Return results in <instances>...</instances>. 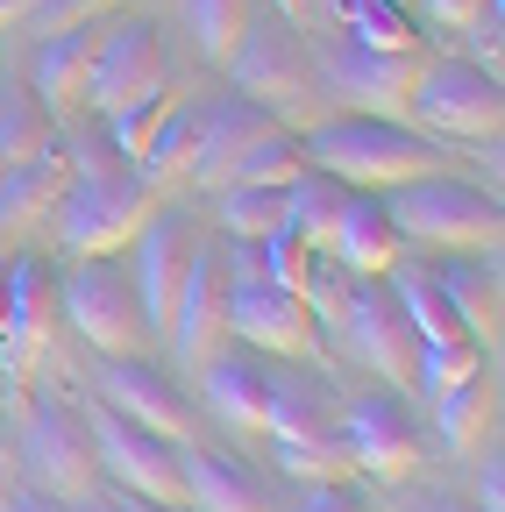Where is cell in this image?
Listing matches in <instances>:
<instances>
[{"label": "cell", "mask_w": 505, "mask_h": 512, "mask_svg": "<svg viewBox=\"0 0 505 512\" xmlns=\"http://www.w3.org/2000/svg\"><path fill=\"white\" fill-rule=\"evenodd\" d=\"M377 200H385L399 242H420V249H441V256H498V242H505L498 192H484L456 171H420L406 185H385Z\"/></svg>", "instance_id": "obj_1"}, {"label": "cell", "mask_w": 505, "mask_h": 512, "mask_svg": "<svg viewBox=\"0 0 505 512\" xmlns=\"http://www.w3.org/2000/svg\"><path fill=\"white\" fill-rule=\"evenodd\" d=\"M299 157L313 171H328L356 192H385V185H406L420 171H441V150L406 121H385V114H335V121H313Z\"/></svg>", "instance_id": "obj_2"}, {"label": "cell", "mask_w": 505, "mask_h": 512, "mask_svg": "<svg viewBox=\"0 0 505 512\" xmlns=\"http://www.w3.org/2000/svg\"><path fill=\"white\" fill-rule=\"evenodd\" d=\"M50 214L72 256H121L150 221V178L129 157H72V178Z\"/></svg>", "instance_id": "obj_3"}, {"label": "cell", "mask_w": 505, "mask_h": 512, "mask_svg": "<svg viewBox=\"0 0 505 512\" xmlns=\"http://www.w3.org/2000/svg\"><path fill=\"white\" fill-rule=\"evenodd\" d=\"M57 306H65L72 335L93 356H143V342H150V320L136 306L129 264H114V256H79V271L57 285Z\"/></svg>", "instance_id": "obj_4"}, {"label": "cell", "mask_w": 505, "mask_h": 512, "mask_svg": "<svg viewBox=\"0 0 505 512\" xmlns=\"http://www.w3.org/2000/svg\"><path fill=\"white\" fill-rule=\"evenodd\" d=\"M406 114L427 121V136H463V143H498L505 128V86L498 72L470 57H420V79Z\"/></svg>", "instance_id": "obj_5"}, {"label": "cell", "mask_w": 505, "mask_h": 512, "mask_svg": "<svg viewBox=\"0 0 505 512\" xmlns=\"http://www.w3.org/2000/svg\"><path fill=\"white\" fill-rule=\"evenodd\" d=\"M22 463H29V484L50 491V498H93L100 448H93L86 413L72 399H57V392H36L29 420H22Z\"/></svg>", "instance_id": "obj_6"}, {"label": "cell", "mask_w": 505, "mask_h": 512, "mask_svg": "<svg viewBox=\"0 0 505 512\" xmlns=\"http://www.w3.org/2000/svg\"><path fill=\"white\" fill-rule=\"evenodd\" d=\"M413 79H420V50H363L349 36H335L313 64V86H328L349 114H385V121L406 114Z\"/></svg>", "instance_id": "obj_7"}, {"label": "cell", "mask_w": 505, "mask_h": 512, "mask_svg": "<svg viewBox=\"0 0 505 512\" xmlns=\"http://www.w3.org/2000/svg\"><path fill=\"white\" fill-rule=\"evenodd\" d=\"M93 427V448H100V477H114L121 491L136 498H157V505H185V463H178V441L121 420L114 406H93L86 413Z\"/></svg>", "instance_id": "obj_8"}, {"label": "cell", "mask_w": 505, "mask_h": 512, "mask_svg": "<svg viewBox=\"0 0 505 512\" xmlns=\"http://www.w3.org/2000/svg\"><path fill=\"white\" fill-rule=\"evenodd\" d=\"M370 377H385V384H406L413 392V356H420V335H413V320L392 292V278H356L349 292V313H342V335H335Z\"/></svg>", "instance_id": "obj_9"}, {"label": "cell", "mask_w": 505, "mask_h": 512, "mask_svg": "<svg viewBox=\"0 0 505 512\" xmlns=\"http://www.w3.org/2000/svg\"><path fill=\"white\" fill-rule=\"evenodd\" d=\"M235 72V93H249L257 107H299L313 93V57H306V36L299 22H242L235 50L221 57Z\"/></svg>", "instance_id": "obj_10"}, {"label": "cell", "mask_w": 505, "mask_h": 512, "mask_svg": "<svg viewBox=\"0 0 505 512\" xmlns=\"http://www.w3.org/2000/svg\"><path fill=\"white\" fill-rule=\"evenodd\" d=\"M342 448H349V463L370 470L377 484H406L420 470V456H427V434L406 413V399L356 392V399H342Z\"/></svg>", "instance_id": "obj_11"}, {"label": "cell", "mask_w": 505, "mask_h": 512, "mask_svg": "<svg viewBox=\"0 0 505 512\" xmlns=\"http://www.w3.org/2000/svg\"><path fill=\"white\" fill-rule=\"evenodd\" d=\"M157 93H164V43H157V29L150 22H114L93 43V64H86L79 100H93L100 114H114V107L157 100Z\"/></svg>", "instance_id": "obj_12"}, {"label": "cell", "mask_w": 505, "mask_h": 512, "mask_svg": "<svg viewBox=\"0 0 505 512\" xmlns=\"http://www.w3.org/2000/svg\"><path fill=\"white\" fill-rule=\"evenodd\" d=\"M164 335H171V349H178L185 370H200L221 349V335H228V256L221 249L193 242V264H185V278H178Z\"/></svg>", "instance_id": "obj_13"}, {"label": "cell", "mask_w": 505, "mask_h": 512, "mask_svg": "<svg viewBox=\"0 0 505 512\" xmlns=\"http://www.w3.org/2000/svg\"><path fill=\"white\" fill-rule=\"evenodd\" d=\"M100 406H114L121 420H136V427H150V434H164V441H178V448L200 434V406L185 399L164 370H150L143 356H107V370H100Z\"/></svg>", "instance_id": "obj_14"}, {"label": "cell", "mask_w": 505, "mask_h": 512, "mask_svg": "<svg viewBox=\"0 0 505 512\" xmlns=\"http://www.w3.org/2000/svg\"><path fill=\"white\" fill-rule=\"evenodd\" d=\"M228 335L264 349V356H306L313 349V320H306V299L278 278H228Z\"/></svg>", "instance_id": "obj_15"}, {"label": "cell", "mask_w": 505, "mask_h": 512, "mask_svg": "<svg viewBox=\"0 0 505 512\" xmlns=\"http://www.w3.org/2000/svg\"><path fill=\"white\" fill-rule=\"evenodd\" d=\"M50 271L36 264V256H15L8 271H0V370H36L43 349H50Z\"/></svg>", "instance_id": "obj_16"}, {"label": "cell", "mask_w": 505, "mask_h": 512, "mask_svg": "<svg viewBox=\"0 0 505 512\" xmlns=\"http://www.w3.org/2000/svg\"><path fill=\"white\" fill-rule=\"evenodd\" d=\"M193 221L185 214H157V221H143L136 228V256H129V285H136V306H143V320H150V335L171 320V299H178V278H185V264H193Z\"/></svg>", "instance_id": "obj_17"}, {"label": "cell", "mask_w": 505, "mask_h": 512, "mask_svg": "<svg viewBox=\"0 0 505 512\" xmlns=\"http://www.w3.org/2000/svg\"><path fill=\"white\" fill-rule=\"evenodd\" d=\"M264 434L292 448L342 441V392L313 370H278L271 363V399H264Z\"/></svg>", "instance_id": "obj_18"}, {"label": "cell", "mask_w": 505, "mask_h": 512, "mask_svg": "<svg viewBox=\"0 0 505 512\" xmlns=\"http://www.w3.org/2000/svg\"><path fill=\"white\" fill-rule=\"evenodd\" d=\"M264 128H278L271 121V107H257L249 93H221V100H200V143H193V157H185V178H200V185H228V164L264 136Z\"/></svg>", "instance_id": "obj_19"}, {"label": "cell", "mask_w": 505, "mask_h": 512, "mask_svg": "<svg viewBox=\"0 0 505 512\" xmlns=\"http://www.w3.org/2000/svg\"><path fill=\"white\" fill-rule=\"evenodd\" d=\"M335 264H349L356 278H385L399 256H406V242H399V228H392V214H385V200L377 192H342V207H335V228H328V242H321Z\"/></svg>", "instance_id": "obj_20"}, {"label": "cell", "mask_w": 505, "mask_h": 512, "mask_svg": "<svg viewBox=\"0 0 505 512\" xmlns=\"http://www.w3.org/2000/svg\"><path fill=\"white\" fill-rule=\"evenodd\" d=\"M200 377H207V406H214L228 427L264 434V399H271V356H264V349H249V342L214 349V356L200 363Z\"/></svg>", "instance_id": "obj_21"}, {"label": "cell", "mask_w": 505, "mask_h": 512, "mask_svg": "<svg viewBox=\"0 0 505 512\" xmlns=\"http://www.w3.org/2000/svg\"><path fill=\"white\" fill-rule=\"evenodd\" d=\"M65 178H72V157L57 150V143L0 171V242L29 235V228H36V221H43V214L57 207V192H65Z\"/></svg>", "instance_id": "obj_22"}, {"label": "cell", "mask_w": 505, "mask_h": 512, "mask_svg": "<svg viewBox=\"0 0 505 512\" xmlns=\"http://www.w3.org/2000/svg\"><path fill=\"white\" fill-rule=\"evenodd\" d=\"M434 285L449 292L463 335L498 349V313H505V285H498V256H456V264H434Z\"/></svg>", "instance_id": "obj_23"}, {"label": "cell", "mask_w": 505, "mask_h": 512, "mask_svg": "<svg viewBox=\"0 0 505 512\" xmlns=\"http://www.w3.org/2000/svg\"><path fill=\"white\" fill-rule=\"evenodd\" d=\"M178 463H185V505L193 512H278L257 470L228 456H200V448H178Z\"/></svg>", "instance_id": "obj_24"}, {"label": "cell", "mask_w": 505, "mask_h": 512, "mask_svg": "<svg viewBox=\"0 0 505 512\" xmlns=\"http://www.w3.org/2000/svg\"><path fill=\"white\" fill-rule=\"evenodd\" d=\"M498 420V377L477 363L463 384H449V392H434V427H441V448L449 456H477L484 434Z\"/></svg>", "instance_id": "obj_25"}, {"label": "cell", "mask_w": 505, "mask_h": 512, "mask_svg": "<svg viewBox=\"0 0 505 512\" xmlns=\"http://www.w3.org/2000/svg\"><path fill=\"white\" fill-rule=\"evenodd\" d=\"M93 22H72V29H57V36H43V50H36V100L43 107H72L79 100V86H86V64H93Z\"/></svg>", "instance_id": "obj_26"}, {"label": "cell", "mask_w": 505, "mask_h": 512, "mask_svg": "<svg viewBox=\"0 0 505 512\" xmlns=\"http://www.w3.org/2000/svg\"><path fill=\"white\" fill-rule=\"evenodd\" d=\"M349 292H356V271H349V264H335V256L313 242V249H306V271H299V299H306V320H313L321 335H342Z\"/></svg>", "instance_id": "obj_27"}, {"label": "cell", "mask_w": 505, "mask_h": 512, "mask_svg": "<svg viewBox=\"0 0 505 512\" xmlns=\"http://www.w3.org/2000/svg\"><path fill=\"white\" fill-rule=\"evenodd\" d=\"M335 15H342V36L363 50H420L406 0H335Z\"/></svg>", "instance_id": "obj_28"}, {"label": "cell", "mask_w": 505, "mask_h": 512, "mask_svg": "<svg viewBox=\"0 0 505 512\" xmlns=\"http://www.w3.org/2000/svg\"><path fill=\"white\" fill-rule=\"evenodd\" d=\"M193 143H200V100H164V114H157V128H150V143H143V157H136V171L157 185V178L185 171Z\"/></svg>", "instance_id": "obj_29"}, {"label": "cell", "mask_w": 505, "mask_h": 512, "mask_svg": "<svg viewBox=\"0 0 505 512\" xmlns=\"http://www.w3.org/2000/svg\"><path fill=\"white\" fill-rule=\"evenodd\" d=\"M221 228H228V242H264V235L292 228L285 185H221Z\"/></svg>", "instance_id": "obj_30"}, {"label": "cell", "mask_w": 505, "mask_h": 512, "mask_svg": "<svg viewBox=\"0 0 505 512\" xmlns=\"http://www.w3.org/2000/svg\"><path fill=\"white\" fill-rule=\"evenodd\" d=\"M477 363H484V342H470V335L420 342V356H413V392H420V399H434V392H449V384H463Z\"/></svg>", "instance_id": "obj_31"}, {"label": "cell", "mask_w": 505, "mask_h": 512, "mask_svg": "<svg viewBox=\"0 0 505 512\" xmlns=\"http://www.w3.org/2000/svg\"><path fill=\"white\" fill-rule=\"evenodd\" d=\"M50 150V114L36 93H0V171Z\"/></svg>", "instance_id": "obj_32"}, {"label": "cell", "mask_w": 505, "mask_h": 512, "mask_svg": "<svg viewBox=\"0 0 505 512\" xmlns=\"http://www.w3.org/2000/svg\"><path fill=\"white\" fill-rule=\"evenodd\" d=\"M299 164H306V157H299V143L285 136V128H264V136L228 164V185H292Z\"/></svg>", "instance_id": "obj_33"}, {"label": "cell", "mask_w": 505, "mask_h": 512, "mask_svg": "<svg viewBox=\"0 0 505 512\" xmlns=\"http://www.w3.org/2000/svg\"><path fill=\"white\" fill-rule=\"evenodd\" d=\"M185 15H193V43H200V57L221 64V57L235 50L242 22H249V0H185Z\"/></svg>", "instance_id": "obj_34"}, {"label": "cell", "mask_w": 505, "mask_h": 512, "mask_svg": "<svg viewBox=\"0 0 505 512\" xmlns=\"http://www.w3.org/2000/svg\"><path fill=\"white\" fill-rule=\"evenodd\" d=\"M278 470L285 477H299V484H349V448L342 441H321V448H292V441H278Z\"/></svg>", "instance_id": "obj_35"}, {"label": "cell", "mask_w": 505, "mask_h": 512, "mask_svg": "<svg viewBox=\"0 0 505 512\" xmlns=\"http://www.w3.org/2000/svg\"><path fill=\"white\" fill-rule=\"evenodd\" d=\"M299 512H370V505H363L349 484H313V491L299 498Z\"/></svg>", "instance_id": "obj_36"}, {"label": "cell", "mask_w": 505, "mask_h": 512, "mask_svg": "<svg viewBox=\"0 0 505 512\" xmlns=\"http://www.w3.org/2000/svg\"><path fill=\"white\" fill-rule=\"evenodd\" d=\"M406 8H413V15H427V22H441V29H463V22L484 8V0H406Z\"/></svg>", "instance_id": "obj_37"}, {"label": "cell", "mask_w": 505, "mask_h": 512, "mask_svg": "<svg viewBox=\"0 0 505 512\" xmlns=\"http://www.w3.org/2000/svg\"><path fill=\"white\" fill-rule=\"evenodd\" d=\"M477 512H505V463L491 456L484 477H477Z\"/></svg>", "instance_id": "obj_38"}, {"label": "cell", "mask_w": 505, "mask_h": 512, "mask_svg": "<svg viewBox=\"0 0 505 512\" xmlns=\"http://www.w3.org/2000/svg\"><path fill=\"white\" fill-rule=\"evenodd\" d=\"M8 512H72V498H50V491H22Z\"/></svg>", "instance_id": "obj_39"}, {"label": "cell", "mask_w": 505, "mask_h": 512, "mask_svg": "<svg viewBox=\"0 0 505 512\" xmlns=\"http://www.w3.org/2000/svg\"><path fill=\"white\" fill-rule=\"evenodd\" d=\"M114 512H193V505H157V498H136V491H121Z\"/></svg>", "instance_id": "obj_40"}, {"label": "cell", "mask_w": 505, "mask_h": 512, "mask_svg": "<svg viewBox=\"0 0 505 512\" xmlns=\"http://www.w3.org/2000/svg\"><path fill=\"white\" fill-rule=\"evenodd\" d=\"M406 512H477V505H456V498H420V505H406Z\"/></svg>", "instance_id": "obj_41"}, {"label": "cell", "mask_w": 505, "mask_h": 512, "mask_svg": "<svg viewBox=\"0 0 505 512\" xmlns=\"http://www.w3.org/2000/svg\"><path fill=\"white\" fill-rule=\"evenodd\" d=\"M271 8H278L285 22H306V15H313V0H271Z\"/></svg>", "instance_id": "obj_42"}, {"label": "cell", "mask_w": 505, "mask_h": 512, "mask_svg": "<svg viewBox=\"0 0 505 512\" xmlns=\"http://www.w3.org/2000/svg\"><path fill=\"white\" fill-rule=\"evenodd\" d=\"M36 0H0V22H15V15H29Z\"/></svg>", "instance_id": "obj_43"}, {"label": "cell", "mask_w": 505, "mask_h": 512, "mask_svg": "<svg viewBox=\"0 0 505 512\" xmlns=\"http://www.w3.org/2000/svg\"><path fill=\"white\" fill-rule=\"evenodd\" d=\"M72 512H114V505H100V491H93V498H72Z\"/></svg>", "instance_id": "obj_44"}]
</instances>
